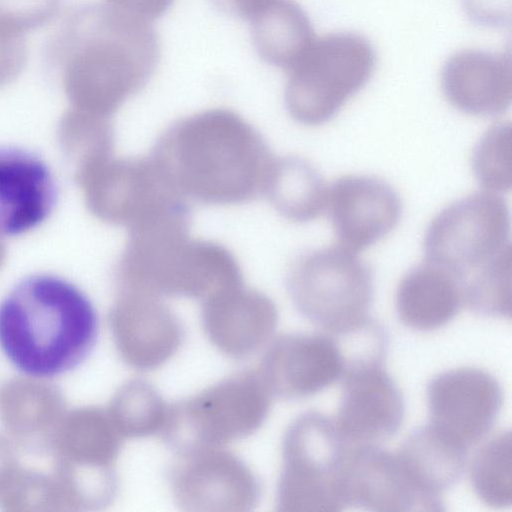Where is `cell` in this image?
I'll use <instances>...</instances> for the list:
<instances>
[{
	"instance_id": "6da1fadb",
	"label": "cell",
	"mask_w": 512,
	"mask_h": 512,
	"mask_svg": "<svg viewBox=\"0 0 512 512\" xmlns=\"http://www.w3.org/2000/svg\"><path fill=\"white\" fill-rule=\"evenodd\" d=\"M159 40L148 21L108 4L71 9L49 45L71 96L85 108L109 114L150 79Z\"/></svg>"
},
{
	"instance_id": "7a4b0ae2",
	"label": "cell",
	"mask_w": 512,
	"mask_h": 512,
	"mask_svg": "<svg viewBox=\"0 0 512 512\" xmlns=\"http://www.w3.org/2000/svg\"><path fill=\"white\" fill-rule=\"evenodd\" d=\"M152 157L183 198L216 205L242 203L264 192L275 160L258 132L224 108L175 123Z\"/></svg>"
},
{
	"instance_id": "3957f363",
	"label": "cell",
	"mask_w": 512,
	"mask_h": 512,
	"mask_svg": "<svg viewBox=\"0 0 512 512\" xmlns=\"http://www.w3.org/2000/svg\"><path fill=\"white\" fill-rule=\"evenodd\" d=\"M98 335L94 304L61 276H26L0 301V349L28 376L55 377L77 368L93 351Z\"/></svg>"
},
{
	"instance_id": "277c9868",
	"label": "cell",
	"mask_w": 512,
	"mask_h": 512,
	"mask_svg": "<svg viewBox=\"0 0 512 512\" xmlns=\"http://www.w3.org/2000/svg\"><path fill=\"white\" fill-rule=\"evenodd\" d=\"M120 269L130 283L189 292L224 290L240 278L229 250L189 236L188 214L130 231Z\"/></svg>"
},
{
	"instance_id": "5b68a950",
	"label": "cell",
	"mask_w": 512,
	"mask_h": 512,
	"mask_svg": "<svg viewBox=\"0 0 512 512\" xmlns=\"http://www.w3.org/2000/svg\"><path fill=\"white\" fill-rule=\"evenodd\" d=\"M375 66L374 48L359 34L315 37L288 69L284 97L289 114L305 126L330 121L368 83Z\"/></svg>"
},
{
	"instance_id": "8992f818",
	"label": "cell",
	"mask_w": 512,
	"mask_h": 512,
	"mask_svg": "<svg viewBox=\"0 0 512 512\" xmlns=\"http://www.w3.org/2000/svg\"><path fill=\"white\" fill-rule=\"evenodd\" d=\"M288 286L298 309L326 333L347 332L370 318L371 269L357 253L340 245L301 256L290 270Z\"/></svg>"
},
{
	"instance_id": "52a82bcc",
	"label": "cell",
	"mask_w": 512,
	"mask_h": 512,
	"mask_svg": "<svg viewBox=\"0 0 512 512\" xmlns=\"http://www.w3.org/2000/svg\"><path fill=\"white\" fill-rule=\"evenodd\" d=\"M510 214L500 194L487 190L461 197L441 209L423 238L425 262L468 275L508 244Z\"/></svg>"
},
{
	"instance_id": "ba28073f",
	"label": "cell",
	"mask_w": 512,
	"mask_h": 512,
	"mask_svg": "<svg viewBox=\"0 0 512 512\" xmlns=\"http://www.w3.org/2000/svg\"><path fill=\"white\" fill-rule=\"evenodd\" d=\"M334 420L311 412L293 427L284 501L292 509L334 512L348 507L346 470L351 450Z\"/></svg>"
},
{
	"instance_id": "9c48e42d",
	"label": "cell",
	"mask_w": 512,
	"mask_h": 512,
	"mask_svg": "<svg viewBox=\"0 0 512 512\" xmlns=\"http://www.w3.org/2000/svg\"><path fill=\"white\" fill-rule=\"evenodd\" d=\"M426 392L428 425L466 451L490 432L503 403L497 379L475 367L437 374Z\"/></svg>"
},
{
	"instance_id": "30bf717a",
	"label": "cell",
	"mask_w": 512,
	"mask_h": 512,
	"mask_svg": "<svg viewBox=\"0 0 512 512\" xmlns=\"http://www.w3.org/2000/svg\"><path fill=\"white\" fill-rule=\"evenodd\" d=\"M93 194L98 211L129 231L187 212L184 198L152 156L103 163Z\"/></svg>"
},
{
	"instance_id": "8fae6325",
	"label": "cell",
	"mask_w": 512,
	"mask_h": 512,
	"mask_svg": "<svg viewBox=\"0 0 512 512\" xmlns=\"http://www.w3.org/2000/svg\"><path fill=\"white\" fill-rule=\"evenodd\" d=\"M326 208L338 245L358 253L389 235L398 225V192L376 176L347 174L328 187Z\"/></svg>"
},
{
	"instance_id": "7c38bea8",
	"label": "cell",
	"mask_w": 512,
	"mask_h": 512,
	"mask_svg": "<svg viewBox=\"0 0 512 512\" xmlns=\"http://www.w3.org/2000/svg\"><path fill=\"white\" fill-rule=\"evenodd\" d=\"M349 506L380 512L443 511V498L423 490L398 452L377 445H352L346 470Z\"/></svg>"
},
{
	"instance_id": "4fadbf2b",
	"label": "cell",
	"mask_w": 512,
	"mask_h": 512,
	"mask_svg": "<svg viewBox=\"0 0 512 512\" xmlns=\"http://www.w3.org/2000/svg\"><path fill=\"white\" fill-rule=\"evenodd\" d=\"M334 423L351 445H377L394 435L404 418L400 389L382 362L347 369Z\"/></svg>"
},
{
	"instance_id": "5bb4252c",
	"label": "cell",
	"mask_w": 512,
	"mask_h": 512,
	"mask_svg": "<svg viewBox=\"0 0 512 512\" xmlns=\"http://www.w3.org/2000/svg\"><path fill=\"white\" fill-rule=\"evenodd\" d=\"M57 200L55 176L42 157L26 148L0 146V238L40 226Z\"/></svg>"
},
{
	"instance_id": "9a60e30c",
	"label": "cell",
	"mask_w": 512,
	"mask_h": 512,
	"mask_svg": "<svg viewBox=\"0 0 512 512\" xmlns=\"http://www.w3.org/2000/svg\"><path fill=\"white\" fill-rule=\"evenodd\" d=\"M440 87L446 101L464 114H501L512 99L510 56L477 49L456 52L441 69Z\"/></svg>"
},
{
	"instance_id": "2e32d148",
	"label": "cell",
	"mask_w": 512,
	"mask_h": 512,
	"mask_svg": "<svg viewBox=\"0 0 512 512\" xmlns=\"http://www.w3.org/2000/svg\"><path fill=\"white\" fill-rule=\"evenodd\" d=\"M463 305L462 279L428 262L404 274L395 292L399 319L416 331H434L445 326Z\"/></svg>"
},
{
	"instance_id": "e0dca14e",
	"label": "cell",
	"mask_w": 512,
	"mask_h": 512,
	"mask_svg": "<svg viewBox=\"0 0 512 512\" xmlns=\"http://www.w3.org/2000/svg\"><path fill=\"white\" fill-rule=\"evenodd\" d=\"M249 19L256 50L277 67L288 70L315 39L307 14L292 0H271Z\"/></svg>"
},
{
	"instance_id": "ac0fdd59",
	"label": "cell",
	"mask_w": 512,
	"mask_h": 512,
	"mask_svg": "<svg viewBox=\"0 0 512 512\" xmlns=\"http://www.w3.org/2000/svg\"><path fill=\"white\" fill-rule=\"evenodd\" d=\"M328 187L311 162L287 156L275 158L264 193L283 217L305 223L324 212Z\"/></svg>"
},
{
	"instance_id": "d6986e66",
	"label": "cell",
	"mask_w": 512,
	"mask_h": 512,
	"mask_svg": "<svg viewBox=\"0 0 512 512\" xmlns=\"http://www.w3.org/2000/svg\"><path fill=\"white\" fill-rule=\"evenodd\" d=\"M397 452L416 483L441 498L458 481L466 464L467 451L428 424L414 430Z\"/></svg>"
},
{
	"instance_id": "ffe728a7",
	"label": "cell",
	"mask_w": 512,
	"mask_h": 512,
	"mask_svg": "<svg viewBox=\"0 0 512 512\" xmlns=\"http://www.w3.org/2000/svg\"><path fill=\"white\" fill-rule=\"evenodd\" d=\"M283 352L286 386L296 395H311L331 386L347 369L338 341L326 332L294 338Z\"/></svg>"
},
{
	"instance_id": "44dd1931",
	"label": "cell",
	"mask_w": 512,
	"mask_h": 512,
	"mask_svg": "<svg viewBox=\"0 0 512 512\" xmlns=\"http://www.w3.org/2000/svg\"><path fill=\"white\" fill-rule=\"evenodd\" d=\"M469 479L475 495L493 508L512 503V438L502 430L488 438L469 465Z\"/></svg>"
},
{
	"instance_id": "7402d4cb",
	"label": "cell",
	"mask_w": 512,
	"mask_h": 512,
	"mask_svg": "<svg viewBox=\"0 0 512 512\" xmlns=\"http://www.w3.org/2000/svg\"><path fill=\"white\" fill-rule=\"evenodd\" d=\"M463 303L489 317L510 318L512 310V253L508 244L462 281Z\"/></svg>"
},
{
	"instance_id": "603a6c76",
	"label": "cell",
	"mask_w": 512,
	"mask_h": 512,
	"mask_svg": "<svg viewBox=\"0 0 512 512\" xmlns=\"http://www.w3.org/2000/svg\"><path fill=\"white\" fill-rule=\"evenodd\" d=\"M512 129L510 122L490 126L475 144L471 167L484 190L506 193L512 187Z\"/></svg>"
},
{
	"instance_id": "cb8c5ba5",
	"label": "cell",
	"mask_w": 512,
	"mask_h": 512,
	"mask_svg": "<svg viewBox=\"0 0 512 512\" xmlns=\"http://www.w3.org/2000/svg\"><path fill=\"white\" fill-rule=\"evenodd\" d=\"M61 0H0V23L22 34L49 23Z\"/></svg>"
},
{
	"instance_id": "d4e9b609",
	"label": "cell",
	"mask_w": 512,
	"mask_h": 512,
	"mask_svg": "<svg viewBox=\"0 0 512 512\" xmlns=\"http://www.w3.org/2000/svg\"><path fill=\"white\" fill-rule=\"evenodd\" d=\"M24 35L0 23V85L16 77L26 64Z\"/></svg>"
},
{
	"instance_id": "484cf974",
	"label": "cell",
	"mask_w": 512,
	"mask_h": 512,
	"mask_svg": "<svg viewBox=\"0 0 512 512\" xmlns=\"http://www.w3.org/2000/svg\"><path fill=\"white\" fill-rule=\"evenodd\" d=\"M469 17L486 27H503L510 23L511 0H462Z\"/></svg>"
},
{
	"instance_id": "4316f807",
	"label": "cell",
	"mask_w": 512,
	"mask_h": 512,
	"mask_svg": "<svg viewBox=\"0 0 512 512\" xmlns=\"http://www.w3.org/2000/svg\"><path fill=\"white\" fill-rule=\"evenodd\" d=\"M111 7L140 18L150 21L158 18L170 7L174 0H106Z\"/></svg>"
},
{
	"instance_id": "83f0119b",
	"label": "cell",
	"mask_w": 512,
	"mask_h": 512,
	"mask_svg": "<svg viewBox=\"0 0 512 512\" xmlns=\"http://www.w3.org/2000/svg\"><path fill=\"white\" fill-rule=\"evenodd\" d=\"M271 0H214L226 12L250 18L256 11Z\"/></svg>"
}]
</instances>
